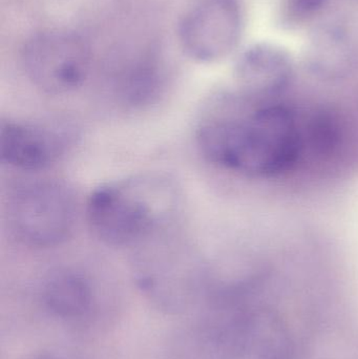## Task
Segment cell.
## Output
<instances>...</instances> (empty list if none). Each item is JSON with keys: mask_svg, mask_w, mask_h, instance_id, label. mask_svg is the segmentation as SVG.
Masks as SVG:
<instances>
[{"mask_svg": "<svg viewBox=\"0 0 358 359\" xmlns=\"http://www.w3.org/2000/svg\"><path fill=\"white\" fill-rule=\"evenodd\" d=\"M242 27L239 0H198L181 21V43L191 58L214 62L237 48Z\"/></svg>", "mask_w": 358, "mask_h": 359, "instance_id": "obj_5", "label": "cell"}, {"mask_svg": "<svg viewBox=\"0 0 358 359\" xmlns=\"http://www.w3.org/2000/svg\"><path fill=\"white\" fill-rule=\"evenodd\" d=\"M76 203L60 182L42 180L17 188L8 204L10 227L20 242L35 248L62 244L73 232Z\"/></svg>", "mask_w": 358, "mask_h": 359, "instance_id": "obj_3", "label": "cell"}, {"mask_svg": "<svg viewBox=\"0 0 358 359\" xmlns=\"http://www.w3.org/2000/svg\"><path fill=\"white\" fill-rule=\"evenodd\" d=\"M180 203L174 179L147 172L99 186L88 198L86 217L101 242L128 247L162 229L174 219Z\"/></svg>", "mask_w": 358, "mask_h": 359, "instance_id": "obj_2", "label": "cell"}, {"mask_svg": "<svg viewBox=\"0 0 358 359\" xmlns=\"http://www.w3.org/2000/svg\"><path fill=\"white\" fill-rule=\"evenodd\" d=\"M67 145L69 137L61 128L13 120L0 123V160L17 170H46L64 155Z\"/></svg>", "mask_w": 358, "mask_h": 359, "instance_id": "obj_6", "label": "cell"}, {"mask_svg": "<svg viewBox=\"0 0 358 359\" xmlns=\"http://www.w3.org/2000/svg\"><path fill=\"white\" fill-rule=\"evenodd\" d=\"M305 138H309L311 147L319 153H328L338 142L340 128L336 117L331 114L321 111L315 114L309 121L308 128H305Z\"/></svg>", "mask_w": 358, "mask_h": 359, "instance_id": "obj_10", "label": "cell"}, {"mask_svg": "<svg viewBox=\"0 0 358 359\" xmlns=\"http://www.w3.org/2000/svg\"><path fill=\"white\" fill-rule=\"evenodd\" d=\"M35 359H69L67 358H62V356H56V355H44L40 356V358Z\"/></svg>", "mask_w": 358, "mask_h": 359, "instance_id": "obj_12", "label": "cell"}, {"mask_svg": "<svg viewBox=\"0 0 358 359\" xmlns=\"http://www.w3.org/2000/svg\"><path fill=\"white\" fill-rule=\"evenodd\" d=\"M29 81L42 92L64 95L82 86L90 67V54L74 33L48 29L32 36L21 53Z\"/></svg>", "mask_w": 358, "mask_h": 359, "instance_id": "obj_4", "label": "cell"}, {"mask_svg": "<svg viewBox=\"0 0 358 359\" xmlns=\"http://www.w3.org/2000/svg\"><path fill=\"white\" fill-rule=\"evenodd\" d=\"M163 75L156 61H138L118 75L116 93L122 104L128 107H143L151 104L162 90Z\"/></svg>", "mask_w": 358, "mask_h": 359, "instance_id": "obj_9", "label": "cell"}, {"mask_svg": "<svg viewBox=\"0 0 358 359\" xmlns=\"http://www.w3.org/2000/svg\"><path fill=\"white\" fill-rule=\"evenodd\" d=\"M326 0H288L287 8L290 15L296 18H305L311 16L322 8Z\"/></svg>", "mask_w": 358, "mask_h": 359, "instance_id": "obj_11", "label": "cell"}, {"mask_svg": "<svg viewBox=\"0 0 358 359\" xmlns=\"http://www.w3.org/2000/svg\"><path fill=\"white\" fill-rule=\"evenodd\" d=\"M235 71L240 92L261 100H268L284 92L294 75L287 53L269 44H259L245 50L237 59Z\"/></svg>", "mask_w": 358, "mask_h": 359, "instance_id": "obj_7", "label": "cell"}, {"mask_svg": "<svg viewBox=\"0 0 358 359\" xmlns=\"http://www.w3.org/2000/svg\"><path fill=\"white\" fill-rule=\"evenodd\" d=\"M43 299L53 313L61 318H76L90 308L92 289L81 274L71 270H60L46 280Z\"/></svg>", "mask_w": 358, "mask_h": 359, "instance_id": "obj_8", "label": "cell"}, {"mask_svg": "<svg viewBox=\"0 0 358 359\" xmlns=\"http://www.w3.org/2000/svg\"><path fill=\"white\" fill-rule=\"evenodd\" d=\"M202 121L197 143L206 160L228 172L269 179L294 168L305 147L296 114L240 92Z\"/></svg>", "mask_w": 358, "mask_h": 359, "instance_id": "obj_1", "label": "cell"}]
</instances>
